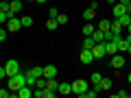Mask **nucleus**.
<instances>
[{
    "label": "nucleus",
    "mask_w": 131,
    "mask_h": 98,
    "mask_svg": "<svg viewBox=\"0 0 131 98\" xmlns=\"http://www.w3.org/2000/svg\"><path fill=\"white\" fill-rule=\"evenodd\" d=\"M22 85H26V72H18V74H13V76H9V83H7V87L11 89V94L15 96V92H18ZM11 96V98H13Z\"/></svg>",
    "instance_id": "nucleus-1"
},
{
    "label": "nucleus",
    "mask_w": 131,
    "mask_h": 98,
    "mask_svg": "<svg viewBox=\"0 0 131 98\" xmlns=\"http://www.w3.org/2000/svg\"><path fill=\"white\" fill-rule=\"evenodd\" d=\"M85 92H88V81H83V79L72 81V94H77V96L85 98Z\"/></svg>",
    "instance_id": "nucleus-2"
},
{
    "label": "nucleus",
    "mask_w": 131,
    "mask_h": 98,
    "mask_svg": "<svg viewBox=\"0 0 131 98\" xmlns=\"http://www.w3.org/2000/svg\"><path fill=\"white\" fill-rule=\"evenodd\" d=\"M20 28H22V22H20V18L11 15V18L7 20V31H9V33H18Z\"/></svg>",
    "instance_id": "nucleus-3"
},
{
    "label": "nucleus",
    "mask_w": 131,
    "mask_h": 98,
    "mask_svg": "<svg viewBox=\"0 0 131 98\" xmlns=\"http://www.w3.org/2000/svg\"><path fill=\"white\" fill-rule=\"evenodd\" d=\"M5 70H7V76H13V74H18V72H20V63L15 59H9L5 63Z\"/></svg>",
    "instance_id": "nucleus-4"
},
{
    "label": "nucleus",
    "mask_w": 131,
    "mask_h": 98,
    "mask_svg": "<svg viewBox=\"0 0 131 98\" xmlns=\"http://www.w3.org/2000/svg\"><path fill=\"white\" fill-rule=\"evenodd\" d=\"M92 55H94V59H101V57H105V55H107V50H105V42H98V44H94V48H92Z\"/></svg>",
    "instance_id": "nucleus-5"
},
{
    "label": "nucleus",
    "mask_w": 131,
    "mask_h": 98,
    "mask_svg": "<svg viewBox=\"0 0 131 98\" xmlns=\"http://www.w3.org/2000/svg\"><path fill=\"white\" fill-rule=\"evenodd\" d=\"M22 9H24V2H22V0H11V2H9V13L11 15H18Z\"/></svg>",
    "instance_id": "nucleus-6"
},
{
    "label": "nucleus",
    "mask_w": 131,
    "mask_h": 98,
    "mask_svg": "<svg viewBox=\"0 0 131 98\" xmlns=\"http://www.w3.org/2000/svg\"><path fill=\"white\" fill-rule=\"evenodd\" d=\"M109 65H112V68H116V70H120L122 65H125V57H120L116 52V55H112V61H109Z\"/></svg>",
    "instance_id": "nucleus-7"
},
{
    "label": "nucleus",
    "mask_w": 131,
    "mask_h": 98,
    "mask_svg": "<svg viewBox=\"0 0 131 98\" xmlns=\"http://www.w3.org/2000/svg\"><path fill=\"white\" fill-rule=\"evenodd\" d=\"M92 61H94L92 50H90V48H83V50H81V63H83V65H88V63H92Z\"/></svg>",
    "instance_id": "nucleus-8"
},
{
    "label": "nucleus",
    "mask_w": 131,
    "mask_h": 98,
    "mask_svg": "<svg viewBox=\"0 0 131 98\" xmlns=\"http://www.w3.org/2000/svg\"><path fill=\"white\" fill-rule=\"evenodd\" d=\"M15 96L18 98H31L33 96V92H31V85H22V87L15 92Z\"/></svg>",
    "instance_id": "nucleus-9"
},
{
    "label": "nucleus",
    "mask_w": 131,
    "mask_h": 98,
    "mask_svg": "<svg viewBox=\"0 0 131 98\" xmlns=\"http://www.w3.org/2000/svg\"><path fill=\"white\" fill-rule=\"evenodd\" d=\"M57 94H61V96H68V94H72V83H59Z\"/></svg>",
    "instance_id": "nucleus-10"
},
{
    "label": "nucleus",
    "mask_w": 131,
    "mask_h": 98,
    "mask_svg": "<svg viewBox=\"0 0 131 98\" xmlns=\"http://www.w3.org/2000/svg\"><path fill=\"white\" fill-rule=\"evenodd\" d=\"M44 76H46V79H52V76H57V65H52V63L44 65Z\"/></svg>",
    "instance_id": "nucleus-11"
},
{
    "label": "nucleus",
    "mask_w": 131,
    "mask_h": 98,
    "mask_svg": "<svg viewBox=\"0 0 131 98\" xmlns=\"http://www.w3.org/2000/svg\"><path fill=\"white\" fill-rule=\"evenodd\" d=\"M105 50H107V55H109V57H112V55H116V52H118V46H116V42H114V39L105 42Z\"/></svg>",
    "instance_id": "nucleus-12"
},
{
    "label": "nucleus",
    "mask_w": 131,
    "mask_h": 98,
    "mask_svg": "<svg viewBox=\"0 0 131 98\" xmlns=\"http://www.w3.org/2000/svg\"><path fill=\"white\" fill-rule=\"evenodd\" d=\"M125 13H127L125 5H120V2H116V5H114V18H120V15H125Z\"/></svg>",
    "instance_id": "nucleus-13"
},
{
    "label": "nucleus",
    "mask_w": 131,
    "mask_h": 98,
    "mask_svg": "<svg viewBox=\"0 0 131 98\" xmlns=\"http://www.w3.org/2000/svg\"><path fill=\"white\" fill-rule=\"evenodd\" d=\"M112 79H101V81H98V87H101V89H103V92H109V89H112Z\"/></svg>",
    "instance_id": "nucleus-14"
},
{
    "label": "nucleus",
    "mask_w": 131,
    "mask_h": 98,
    "mask_svg": "<svg viewBox=\"0 0 131 98\" xmlns=\"http://www.w3.org/2000/svg\"><path fill=\"white\" fill-rule=\"evenodd\" d=\"M92 39H94V42H105V33L103 31H101V28H94V33H92Z\"/></svg>",
    "instance_id": "nucleus-15"
},
{
    "label": "nucleus",
    "mask_w": 131,
    "mask_h": 98,
    "mask_svg": "<svg viewBox=\"0 0 131 98\" xmlns=\"http://www.w3.org/2000/svg\"><path fill=\"white\" fill-rule=\"evenodd\" d=\"M94 15H96V11H94V9H90V7H88V9H83V20H85V22H92Z\"/></svg>",
    "instance_id": "nucleus-16"
},
{
    "label": "nucleus",
    "mask_w": 131,
    "mask_h": 98,
    "mask_svg": "<svg viewBox=\"0 0 131 98\" xmlns=\"http://www.w3.org/2000/svg\"><path fill=\"white\" fill-rule=\"evenodd\" d=\"M28 74H33L35 79H37V76H44V68H42V65H35V68L28 70Z\"/></svg>",
    "instance_id": "nucleus-17"
},
{
    "label": "nucleus",
    "mask_w": 131,
    "mask_h": 98,
    "mask_svg": "<svg viewBox=\"0 0 131 98\" xmlns=\"http://www.w3.org/2000/svg\"><path fill=\"white\" fill-rule=\"evenodd\" d=\"M20 22H22V28H31V26H33V18H31V15L20 18Z\"/></svg>",
    "instance_id": "nucleus-18"
},
{
    "label": "nucleus",
    "mask_w": 131,
    "mask_h": 98,
    "mask_svg": "<svg viewBox=\"0 0 131 98\" xmlns=\"http://www.w3.org/2000/svg\"><path fill=\"white\" fill-rule=\"evenodd\" d=\"M122 28H125V26H122V24L118 22V20H114V22H112V33H116V35H120V33H122Z\"/></svg>",
    "instance_id": "nucleus-19"
},
{
    "label": "nucleus",
    "mask_w": 131,
    "mask_h": 98,
    "mask_svg": "<svg viewBox=\"0 0 131 98\" xmlns=\"http://www.w3.org/2000/svg\"><path fill=\"white\" fill-rule=\"evenodd\" d=\"M98 28H101L103 33L112 31V22H109V20H101V24H98Z\"/></svg>",
    "instance_id": "nucleus-20"
},
{
    "label": "nucleus",
    "mask_w": 131,
    "mask_h": 98,
    "mask_svg": "<svg viewBox=\"0 0 131 98\" xmlns=\"http://www.w3.org/2000/svg\"><path fill=\"white\" fill-rule=\"evenodd\" d=\"M57 26H59V22H57L55 18H48V22H46V28H48V31H57Z\"/></svg>",
    "instance_id": "nucleus-21"
},
{
    "label": "nucleus",
    "mask_w": 131,
    "mask_h": 98,
    "mask_svg": "<svg viewBox=\"0 0 131 98\" xmlns=\"http://www.w3.org/2000/svg\"><path fill=\"white\" fill-rule=\"evenodd\" d=\"M116 20L127 28V26H129V22H131V15H129V13H125V15H120V18H116Z\"/></svg>",
    "instance_id": "nucleus-22"
},
{
    "label": "nucleus",
    "mask_w": 131,
    "mask_h": 98,
    "mask_svg": "<svg viewBox=\"0 0 131 98\" xmlns=\"http://www.w3.org/2000/svg\"><path fill=\"white\" fill-rule=\"evenodd\" d=\"M46 87H48V89H55V92H57L59 83H57V79H55V76H52V79H46Z\"/></svg>",
    "instance_id": "nucleus-23"
},
{
    "label": "nucleus",
    "mask_w": 131,
    "mask_h": 98,
    "mask_svg": "<svg viewBox=\"0 0 131 98\" xmlns=\"http://www.w3.org/2000/svg\"><path fill=\"white\" fill-rule=\"evenodd\" d=\"M94 33V24H83V37H90Z\"/></svg>",
    "instance_id": "nucleus-24"
},
{
    "label": "nucleus",
    "mask_w": 131,
    "mask_h": 98,
    "mask_svg": "<svg viewBox=\"0 0 131 98\" xmlns=\"http://www.w3.org/2000/svg\"><path fill=\"white\" fill-rule=\"evenodd\" d=\"M98 92H101V87H98V83H96L92 92H85V98H96V96H98Z\"/></svg>",
    "instance_id": "nucleus-25"
},
{
    "label": "nucleus",
    "mask_w": 131,
    "mask_h": 98,
    "mask_svg": "<svg viewBox=\"0 0 131 98\" xmlns=\"http://www.w3.org/2000/svg\"><path fill=\"white\" fill-rule=\"evenodd\" d=\"M94 44H96V42H94V39H92V35L83 39V48H90V50H92V48H94Z\"/></svg>",
    "instance_id": "nucleus-26"
},
{
    "label": "nucleus",
    "mask_w": 131,
    "mask_h": 98,
    "mask_svg": "<svg viewBox=\"0 0 131 98\" xmlns=\"http://www.w3.org/2000/svg\"><path fill=\"white\" fill-rule=\"evenodd\" d=\"M101 79H103V74H101V72H92V74H90V81H92L94 85H96Z\"/></svg>",
    "instance_id": "nucleus-27"
},
{
    "label": "nucleus",
    "mask_w": 131,
    "mask_h": 98,
    "mask_svg": "<svg viewBox=\"0 0 131 98\" xmlns=\"http://www.w3.org/2000/svg\"><path fill=\"white\" fill-rule=\"evenodd\" d=\"M13 94H11L9 87H0V98H11Z\"/></svg>",
    "instance_id": "nucleus-28"
},
{
    "label": "nucleus",
    "mask_w": 131,
    "mask_h": 98,
    "mask_svg": "<svg viewBox=\"0 0 131 98\" xmlns=\"http://www.w3.org/2000/svg\"><path fill=\"white\" fill-rule=\"evenodd\" d=\"M35 81H37V79H35L33 74H28V72H26V85H31V87H35Z\"/></svg>",
    "instance_id": "nucleus-29"
},
{
    "label": "nucleus",
    "mask_w": 131,
    "mask_h": 98,
    "mask_svg": "<svg viewBox=\"0 0 131 98\" xmlns=\"http://www.w3.org/2000/svg\"><path fill=\"white\" fill-rule=\"evenodd\" d=\"M112 96H114V98H127V96H129V92H122V89H118V92H114Z\"/></svg>",
    "instance_id": "nucleus-30"
},
{
    "label": "nucleus",
    "mask_w": 131,
    "mask_h": 98,
    "mask_svg": "<svg viewBox=\"0 0 131 98\" xmlns=\"http://www.w3.org/2000/svg\"><path fill=\"white\" fill-rule=\"evenodd\" d=\"M57 22H59V24H66V22H68V15H66V13H59V15H57Z\"/></svg>",
    "instance_id": "nucleus-31"
},
{
    "label": "nucleus",
    "mask_w": 131,
    "mask_h": 98,
    "mask_svg": "<svg viewBox=\"0 0 131 98\" xmlns=\"http://www.w3.org/2000/svg\"><path fill=\"white\" fill-rule=\"evenodd\" d=\"M57 15H59V11H57L55 7H50V11H48V18H55V20H57Z\"/></svg>",
    "instance_id": "nucleus-32"
},
{
    "label": "nucleus",
    "mask_w": 131,
    "mask_h": 98,
    "mask_svg": "<svg viewBox=\"0 0 131 98\" xmlns=\"http://www.w3.org/2000/svg\"><path fill=\"white\" fill-rule=\"evenodd\" d=\"M7 35H9V31H7V28H0V42H5Z\"/></svg>",
    "instance_id": "nucleus-33"
},
{
    "label": "nucleus",
    "mask_w": 131,
    "mask_h": 98,
    "mask_svg": "<svg viewBox=\"0 0 131 98\" xmlns=\"http://www.w3.org/2000/svg\"><path fill=\"white\" fill-rule=\"evenodd\" d=\"M0 11H9V2H2L0 0Z\"/></svg>",
    "instance_id": "nucleus-34"
},
{
    "label": "nucleus",
    "mask_w": 131,
    "mask_h": 98,
    "mask_svg": "<svg viewBox=\"0 0 131 98\" xmlns=\"http://www.w3.org/2000/svg\"><path fill=\"white\" fill-rule=\"evenodd\" d=\"M5 76H7V70H5V65H0V81L5 79Z\"/></svg>",
    "instance_id": "nucleus-35"
},
{
    "label": "nucleus",
    "mask_w": 131,
    "mask_h": 98,
    "mask_svg": "<svg viewBox=\"0 0 131 98\" xmlns=\"http://www.w3.org/2000/svg\"><path fill=\"white\" fill-rule=\"evenodd\" d=\"M98 7H101V5H98L96 0H94V2H90V9H94V11H96V9H98Z\"/></svg>",
    "instance_id": "nucleus-36"
},
{
    "label": "nucleus",
    "mask_w": 131,
    "mask_h": 98,
    "mask_svg": "<svg viewBox=\"0 0 131 98\" xmlns=\"http://www.w3.org/2000/svg\"><path fill=\"white\" fill-rule=\"evenodd\" d=\"M125 9H127V13L131 15V2H129V5H125Z\"/></svg>",
    "instance_id": "nucleus-37"
},
{
    "label": "nucleus",
    "mask_w": 131,
    "mask_h": 98,
    "mask_svg": "<svg viewBox=\"0 0 131 98\" xmlns=\"http://www.w3.org/2000/svg\"><path fill=\"white\" fill-rule=\"evenodd\" d=\"M118 2H120V5H129L131 0H118Z\"/></svg>",
    "instance_id": "nucleus-38"
},
{
    "label": "nucleus",
    "mask_w": 131,
    "mask_h": 98,
    "mask_svg": "<svg viewBox=\"0 0 131 98\" xmlns=\"http://www.w3.org/2000/svg\"><path fill=\"white\" fill-rule=\"evenodd\" d=\"M127 33H129V35H131V22H129V26H127Z\"/></svg>",
    "instance_id": "nucleus-39"
},
{
    "label": "nucleus",
    "mask_w": 131,
    "mask_h": 98,
    "mask_svg": "<svg viewBox=\"0 0 131 98\" xmlns=\"http://www.w3.org/2000/svg\"><path fill=\"white\" fill-rule=\"evenodd\" d=\"M107 2H109V5H116V0H107Z\"/></svg>",
    "instance_id": "nucleus-40"
},
{
    "label": "nucleus",
    "mask_w": 131,
    "mask_h": 98,
    "mask_svg": "<svg viewBox=\"0 0 131 98\" xmlns=\"http://www.w3.org/2000/svg\"><path fill=\"white\" fill-rule=\"evenodd\" d=\"M127 52H129V55H131V44H129V48H127Z\"/></svg>",
    "instance_id": "nucleus-41"
},
{
    "label": "nucleus",
    "mask_w": 131,
    "mask_h": 98,
    "mask_svg": "<svg viewBox=\"0 0 131 98\" xmlns=\"http://www.w3.org/2000/svg\"><path fill=\"white\" fill-rule=\"evenodd\" d=\"M127 79H129V83H131V72H129V76H127Z\"/></svg>",
    "instance_id": "nucleus-42"
},
{
    "label": "nucleus",
    "mask_w": 131,
    "mask_h": 98,
    "mask_svg": "<svg viewBox=\"0 0 131 98\" xmlns=\"http://www.w3.org/2000/svg\"><path fill=\"white\" fill-rule=\"evenodd\" d=\"M35 2H46V0H35Z\"/></svg>",
    "instance_id": "nucleus-43"
},
{
    "label": "nucleus",
    "mask_w": 131,
    "mask_h": 98,
    "mask_svg": "<svg viewBox=\"0 0 131 98\" xmlns=\"http://www.w3.org/2000/svg\"><path fill=\"white\" fill-rule=\"evenodd\" d=\"M2 2H11V0H2Z\"/></svg>",
    "instance_id": "nucleus-44"
},
{
    "label": "nucleus",
    "mask_w": 131,
    "mask_h": 98,
    "mask_svg": "<svg viewBox=\"0 0 131 98\" xmlns=\"http://www.w3.org/2000/svg\"><path fill=\"white\" fill-rule=\"evenodd\" d=\"M22 2H24V0H22Z\"/></svg>",
    "instance_id": "nucleus-45"
}]
</instances>
